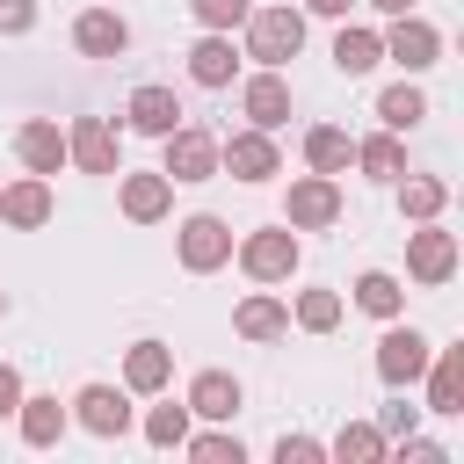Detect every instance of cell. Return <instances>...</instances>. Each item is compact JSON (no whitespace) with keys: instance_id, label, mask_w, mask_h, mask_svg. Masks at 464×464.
<instances>
[{"instance_id":"38","label":"cell","mask_w":464,"mask_h":464,"mask_svg":"<svg viewBox=\"0 0 464 464\" xmlns=\"http://www.w3.org/2000/svg\"><path fill=\"white\" fill-rule=\"evenodd\" d=\"M14 406H22V377H14V370H7V362H0V420H7V413H14Z\"/></svg>"},{"instance_id":"28","label":"cell","mask_w":464,"mask_h":464,"mask_svg":"<svg viewBox=\"0 0 464 464\" xmlns=\"http://www.w3.org/2000/svg\"><path fill=\"white\" fill-rule=\"evenodd\" d=\"M377 116H384V130H413V123L428 116V94L399 80V87H384V94H377Z\"/></svg>"},{"instance_id":"12","label":"cell","mask_w":464,"mask_h":464,"mask_svg":"<svg viewBox=\"0 0 464 464\" xmlns=\"http://www.w3.org/2000/svg\"><path fill=\"white\" fill-rule=\"evenodd\" d=\"M239 109L254 116V130H276V123L290 116V80H283L276 65H261V72L239 87Z\"/></svg>"},{"instance_id":"41","label":"cell","mask_w":464,"mask_h":464,"mask_svg":"<svg viewBox=\"0 0 464 464\" xmlns=\"http://www.w3.org/2000/svg\"><path fill=\"white\" fill-rule=\"evenodd\" d=\"M0 312H7V297H0Z\"/></svg>"},{"instance_id":"35","label":"cell","mask_w":464,"mask_h":464,"mask_svg":"<svg viewBox=\"0 0 464 464\" xmlns=\"http://www.w3.org/2000/svg\"><path fill=\"white\" fill-rule=\"evenodd\" d=\"M377 428H384V442H399V435H413V428H420V406H406V399H392V406L377 413Z\"/></svg>"},{"instance_id":"32","label":"cell","mask_w":464,"mask_h":464,"mask_svg":"<svg viewBox=\"0 0 464 464\" xmlns=\"http://www.w3.org/2000/svg\"><path fill=\"white\" fill-rule=\"evenodd\" d=\"M297 326H304V334H334V326H341V297H334V290H304V297H297Z\"/></svg>"},{"instance_id":"13","label":"cell","mask_w":464,"mask_h":464,"mask_svg":"<svg viewBox=\"0 0 464 464\" xmlns=\"http://www.w3.org/2000/svg\"><path fill=\"white\" fill-rule=\"evenodd\" d=\"M72 406H80V428H87V435H102V442L130 428V399H123V392H109V384H80V399H72Z\"/></svg>"},{"instance_id":"4","label":"cell","mask_w":464,"mask_h":464,"mask_svg":"<svg viewBox=\"0 0 464 464\" xmlns=\"http://www.w3.org/2000/svg\"><path fill=\"white\" fill-rule=\"evenodd\" d=\"M167 181H210L218 174V138L210 130H196V123H174L167 130V167H160Z\"/></svg>"},{"instance_id":"17","label":"cell","mask_w":464,"mask_h":464,"mask_svg":"<svg viewBox=\"0 0 464 464\" xmlns=\"http://www.w3.org/2000/svg\"><path fill=\"white\" fill-rule=\"evenodd\" d=\"M14 152H22V167H29V174H58V167H65V130L36 116V123H22V130H14Z\"/></svg>"},{"instance_id":"27","label":"cell","mask_w":464,"mask_h":464,"mask_svg":"<svg viewBox=\"0 0 464 464\" xmlns=\"http://www.w3.org/2000/svg\"><path fill=\"white\" fill-rule=\"evenodd\" d=\"M377 58H384V44H377V29H341V36H334V65H341L348 80H355V72H370Z\"/></svg>"},{"instance_id":"29","label":"cell","mask_w":464,"mask_h":464,"mask_svg":"<svg viewBox=\"0 0 464 464\" xmlns=\"http://www.w3.org/2000/svg\"><path fill=\"white\" fill-rule=\"evenodd\" d=\"M348 130H334V123H319V130H304V160H312V174H341L348 167Z\"/></svg>"},{"instance_id":"10","label":"cell","mask_w":464,"mask_h":464,"mask_svg":"<svg viewBox=\"0 0 464 464\" xmlns=\"http://www.w3.org/2000/svg\"><path fill=\"white\" fill-rule=\"evenodd\" d=\"M218 167L239 174V181H268L283 160H276V138H268V130H232V138L218 145Z\"/></svg>"},{"instance_id":"9","label":"cell","mask_w":464,"mask_h":464,"mask_svg":"<svg viewBox=\"0 0 464 464\" xmlns=\"http://www.w3.org/2000/svg\"><path fill=\"white\" fill-rule=\"evenodd\" d=\"M428 334H413V326H384V341H377V377L384 384H420V370H428Z\"/></svg>"},{"instance_id":"19","label":"cell","mask_w":464,"mask_h":464,"mask_svg":"<svg viewBox=\"0 0 464 464\" xmlns=\"http://www.w3.org/2000/svg\"><path fill=\"white\" fill-rule=\"evenodd\" d=\"M0 218H7L14 232H36V225L51 218V181H44V174H29V181L0 188Z\"/></svg>"},{"instance_id":"37","label":"cell","mask_w":464,"mask_h":464,"mask_svg":"<svg viewBox=\"0 0 464 464\" xmlns=\"http://www.w3.org/2000/svg\"><path fill=\"white\" fill-rule=\"evenodd\" d=\"M36 29V0H0V36H22Z\"/></svg>"},{"instance_id":"21","label":"cell","mask_w":464,"mask_h":464,"mask_svg":"<svg viewBox=\"0 0 464 464\" xmlns=\"http://www.w3.org/2000/svg\"><path fill=\"white\" fill-rule=\"evenodd\" d=\"M174 377V348L167 341H130V355H123V384L130 392H160Z\"/></svg>"},{"instance_id":"5","label":"cell","mask_w":464,"mask_h":464,"mask_svg":"<svg viewBox=\"0 0 464 464\" xmlns=\"http://www.w3.org/2000/svg\"><path fill=\"white\" fill-rule=\"evenodd\" d=\"M239 268H246L254 283H283V276L297 268V232H290V225H276V232H246V239H239Z\"/></svg>"},{"instance_id":"31","label":"cell","mask_w":464,"mask_h":464,"mask_svg":"<svg viewBox=\"0 0 464 464\" xmlns=\"http://www.w3.org/2000/svg\"><path fill=\"white\" fill-rule=\"evenodd\" d=\"M188 420H196L188 406H152V413H145V442H152V450H181Z\"/></svg>"},{"instance_id":"2","label":"cell","mask_w":464,"mask_h":464,"mask_svg":"<svg viewBox=\"0 0 464 464\" xmlns=\"http://www.w3.org/2000/svg\"><path fill=\"white\" fill-rule=\"evenodd\" d=\"M334 218H341V181H334V174L290 181V196H283V225H290V232H319V225H334Z\"/></svg>"},{"instance_id":"25","label":"cell","mask_w":464,"mask_h":464,"mask_svg":"<svg viewBox=\"0 0 464 464\" xmlns=\"http://www.w3.org/2000/svg\"><path fill=\"white\" fill-rule=\"evenodd\" d=\"M392 442H384V428H370V420H348L334 442H326V457H341V464H377Z\"/></svg>"},{"instance_id":"6","label":"cell","mask_w":464,"mask_h":464,"mask_svg":"<svg viewBox=\"0 0 464 464\" xmlns=\"http://www.w3.org/2000/svg\"><path fill=\"white\" fill-rule=\"evenodd\" d=\"M406 276L413 283H450L457 276V239L435 218H420V232H406Z\"/></svg>"},{"instance_id":"1","label":"cell","mask_w":464,"mask_h":464,"mask_svg":"<svg viewBox=\"0 0 464 464\" xmlns=\"http://www.w3.org/2000/svg\"><path fill=\"white\" fill-rule=\"evenodd\" d=\"M304 51V14L297 7H246V58L254 65H290Z\"/></svg>"},{"instance_id":"3","label":"cell","mask_w":464,"mask_h":464,"mask_svg":"<svg viewBox=\"0 0 464 464\" xmlns=\"http://www.w3.org/2000/svg\"><path fill=\"white\" fill-rule=\"evenodd\" d=\"M65 160H72L80 174H123V145H116V130H109L102 116H72V130H65Z\"/></svg>"},{"instance_id":"22","label":"cell","mask_w":464,"mask_h":464,"mask_svg":"<svg viewBox=\"0 0 464 464\" xmlns=\"http://www.w3.org/2000/svg\"><path fill=\"white\" fill-rule=\"evenodd\" d=\"M348 160H355L370 181H399V174H406V145H399V130H377V138H362Z\"/></svg>"},{"instance_id":"30","label":"cell","mask_w":464,"mask_h":464,"mask_svg":"<svg viewBox=\"0 0 464 464\" xmlns=\"http://www.w3.org/2000/svg\"><path fill=\"white\" fill-rule=\"evenodd\" d=\"M442 203H450V181H435V174H413V181L399 188V210H406L413 225H420V218H435Z\"/></svg>"},{"instance_id":"34","label":"cell","mask_w":464,"mask_h":464,"mask_svg":"<svg viewBox=\"0 0 464 464\" xmlns=\"http://www.w3.org/2000/svg\"><path fill=\"white\" fill-rule=\"evenodd\" d=\"M188 7H196V22H203V29H232V22H246V7H254V0H188Z\"/></svg>"},{"instance_id":"8","label":"cell","mask_w":464,"mask_h":464,"mask_svg":"<svg viewBox=\"0 0 464 464\" xmlns=\"http://www.w3.org/2000/svg\"><path fill=\"white\" fill-rule=\"evenodd\" d=\"M174 254H181V268H188V276L225 268V261H232V232H225V218H188V225H181V239H174Z\"/></svg>"},{"instance_id":"36","label":"cell","mask_w":464,"mask_h":464,"mask_svg":"<svg viewBox=\"0 0 464 464\" xmlns=\"http://www.w3.org/2000/svg\"><path fill=\"white\" fill-rule=\"evenodd\" d=\"M276 457H283V464H319V457H326V442H312V435H283V442H276Z\"/></svg>"},{"instance_id":"20","label":"cell","mask_w":464,"mask_h":464,"mask_svg":"<svg viewBox=\"0 0 464 464\" xmlns=\"http://www.w3.org/2000/svg\"><path fill=\"white\" fill-rule=\"evenodd\" d=\"M123 116H130V130H145V138H167V130L181 123V102H174V87H138Z\"/></svg>"},{"instance_id":"26","label":"cell","mask_w":464,"mask_h":464,"mask_svg":"<svg viewBox=\"0 0 464 464\" xmlns=\"http://www.w3.org/2000/svg\"><path fill=\"white\" fill-rule=\"evenodd\" d=\"M355 304H362L370 319H399V304H406V290H399V276H384V268H370V276H355Z\"/></svg>"},{"instance_id":"18","label":"cell","mask_w":464,"mask_h":464,"mask_svg":"<svg viewBox=\"0 0 464 464\" xmlns=\"http://www.w3.org/2000/svg\"><path fill=\"white\" fill-rule=\"evenodd\" d=\"M188 413H196V420H232V413H239V377H232V370H203V377L188 384Z\"/></svg>"},{"instance_id":"24","label":"cell","mask_w":464,"mask_h":464,"mask_svg":"<svg viewBox=\"0 0 464 464\" xmlns=\"http://www.w3.org/2000/svg\"><path fill=\"white\" fill-rule=\"evenodd\" d=\"M232 326H239V341H276V334H290V312L276 297H246L232 312Z\"/></svg>"},{"instance_id":"7","label":"cell","mask_w":464,"mask_h":464,"mask_svg":"<svg viewBox=\"0 0 464 464\" xmlns=\"http://www.w3.org/2000/svg\"><path fill=\"white\" fill-rule=\"evenodd\" d=\"M377 44H384V58H399L406 72H428V65L442 58V29L420 22V14H392V36H377Z\"/></svg>"},{"instance_id":"16","label":"cell","mask_w":464,"mask_h":464,"mask_svg":"<svg viewBox=\"0 0 464 464\" xmlns=\"http://www.w3.org/2000/svg\"><path fill=\"white\" fill-rule=\"evenodd\" d=\"M232 72H239V51H232L225 29H210V36L188 51V80H196V87H232Z\"/></svg>"},{"instance_id":"23","label":"cell","mask_w":464,"mask_h":464,"mask_svg":"<svg viewBox=\"0 0 464 464\" xmlns=\"http://www.w3.org/2000/svg\"><path fill=\"white\" fill-rule=\"evenodd\" d=\"M14 420H22V442H29V450H51V442L65 435V406H58V399H22Z\"/></svg>"},{"instance_id":"33","label":"cell","mask_w":464,"mask_h":464,"mask_svg":"<svg viewBox=\"0 0 464 464\" xmlns=\"http://www.w3.org/2000/svg\"><path fill=\"white\" fill-rule=\"evenodd\" d=\"M181 450H188L196 464H239V457H246L239 435H181Z\"/></svg>"},{"instance_id":"39","label":"cell","mask_w":464,"mask_h":464,"mask_svg":"<svg viewBox=\"0 0 464 464\" xmlns=\"http://www.w3.org/2000/svg\"><path fill=\"white\" fill-rule=\"evenodd\" d=\"M304 7H312V14H334V22H341V14L355 7V0H304Z\"/></svg>"},{"instance_id":"40","label":"cell","mask_w":464,"mask_h":464,"mask_svg":"<svg viewBox=\"0 0 464 464\" xmlns=\"http://www.w3.org/2000/svg\"><path fill=\"white\" fill-rule=\"evenodd\" d=\"M377 14H413V0H370Z\"/></svg>"},{"instance_id":"11","label":"cell","mask_w":464,"mask_h":464,"mask_svg":"<svg viewBox=\"0 0 464 464\" xmlns=\"http://www.w3.org/2000/svg\"><path fill=\"white\" fill-rule=\"evenodd\" d=\"M72 44H80L87 58H123V51H130V22H123L116 7H87V14L72 22Z\"/></svg>"},{"instance_id":"15","label":"cell","mask_w":464,"mask_h":464,"mask_svg":"<svg viewBox=\"0 0 464 464\" xmlns=\"http://www.w3.org/2000/svg\"><path fill=\"white\" fill-rule=\"evenodd\" d=\"M428 413H464V348H442L428 355Z\"/></svg>"},{"instance_id":"14","label":"cell","mask_w":464,"mask_h":464,"mask_svg":"<svg viewBox=\"0 0 464 464\" xmlns=\"http://www.w3.org/2000/svg\"><path fill=\"white\" fill-rule=\"evenodd\" d=\"M116 196H123V218H130V225H160L167 203H174V181H167V174H123Z\"/></svg>"}]
</instances>
